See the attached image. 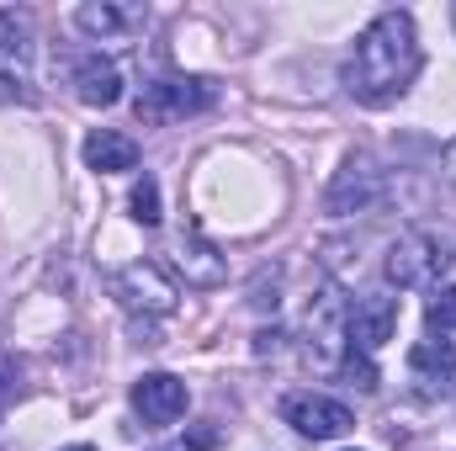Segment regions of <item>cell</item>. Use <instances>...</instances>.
<instances>
[{"label":"cell","mask_w":456,"mask_h":451,"mask_svg":"<svg viewBox=\"0 0 456 451\" xmlns=\"http://www.w3.org/2000/svg\"><path fill=\"white\" fill-rule=\"evenodd\" d=\"M419 64H425V53H419L414 16L409 11H382L355 37V53L345 59V91L361 107H387L414 86Z\"/></svg>","instance_id":"cell-1"},{"label":"cell","mask_w":456,"mask_h":451,"mask_svg":"<svg viewBox=\"0 0 456 451\" xmlns=\"http://www.w3.org/2000/svg\"><path fill=\"white\" fill-rule=\"evenodd\" d=\"M446 271H452V244L441 234H430V228H409L387 250V282L398 292H430Z\"/></svg>","instance_id":"cell-2"},{"label":"cell","mask_w":456,"mask_h":451,"mask_svg":"<svg viewBox=\"0 0 456 451\" xmlns=\"http://www.w3.org/2000/svg\"><path fill=\"white\" fill-rule=\"evenodd\" d=\"M350 350V308H345L340 287H319L308 298V314H303V356L324 372H335Z\"/></svg>","instance_id":"cell-3"},{"label":"cell","mask_w":456,"mask_h":451,"mask_svg":"<svg viewBox=\"0 0 456 451\" xmlns=\"http://www.w3.org/2000/svg\"><path fill=\"white\" fill-rule=\"evenodd\" d=\"M213 102H218L213 80H154V86H143L133 112H138V122L159 127V122H181V117L208 112Z\"/></svg>","instance_id":"cell-4"},{"label":"cell","mask_w":456,"mask_h":451,"mask_svg":"<svg viewBox=\"0 0 456 451\" xmlns=\"http://www.w3.org/2000/svg\"><path fill=\"white\" fill-rule=\"evenodd\" d=\"M377 202H382V170H377V160H371L366 149L345 154V165L335 170V181H330V192H324V208H330L335 218H350V213H366V208H377Z\"/></svg>","instance_id":"cell-5"},{"label":"cell","mask_w":456,"mask_h":451,"mask_svg":"<svg viewBox=\"0 0 456 451\" xmlns=\"http://www.w3.org/2000/svg\"><path fill=\"white\" fill-rule=\"evenodd\" d=\"M112 292L122 298V308L127 314H154V319H165V314H175V282L165 276V266H154V260H133V266H122L112 282Z\"/></svg>","instance_id":"cell-6"},{"label":"cell","mask_w":456,"mask_h":451,"mask_svg":"<svg viewBox=\"0 0 456 451\" xmlns=\"http://www.w3.org/2000/svg\"><path fill=\"white\" fill-rule=\"evenodd\" d=\"M281 414H287V425H292L297 436H308V441H335V436H345V430L355 425V414L345 409L340 398H330V393H292V398L281 404Z\"/></svg>","instance_id":"cell-7"},{"label":"cell","mask_w":456,"mask_h":451,"mask_svg":"<svg viewBox=\"0 0 456 451\" xmlns=\"http://www.w3.org/2000/svg\"><path fill=\"white\" fill-rule=\"evenodd\" d=\"M186 404H191V393L175 372H143L133 382V409L143 425H175L186 414Z\"/></svg>","instance_id":"cell-8"},{"label":"cell","mask_w":456,"mask_h":451,"mask_svg":"<svg viewBox=\"0 0 456 451\" xmlns=\"http://www.w3.org/2000/svg\"><path fill=\"white\" fill-rule=\"evenodd\" d=\"M393 330H398V298L393 292H371L350 308V350L371 356L393 340Z\"/></svg>","instance_id":"cell-9"},{"label":"cell","mask_w":456,"mask_h":451,"mask_svg":"<svg viewBox=\"0 0 456 451\" xmlns=\"http://www.w3.org/2000/svg\"><path fill=\"white\" fill-rule=\"evenodd\" d=\"M409 377H414V388L425 393V398H446L456 388V345L452 340H419L414 350H409Z\"/></svg>","instance_id":"cell-10"},{"label":"cell","mask_w":456,"mask_h":451,"mask_svg":"<svg viewBox=\"0 0 456 451\" xmlns=\"http://www.w3.org/2000/svg\"><path fill=\"white\" fill-rule=\"evenodd\" d=\"M75 96L86 107H117L122 102V70H117L112 59H102V53L80 59L75 64Z\"/></svg>","instance_id":"cell-11"},{"label":"cell","mask_w":456,"mask_h":451,"mask_svg":"<svg viewBox=\"0 0 456 451\" xmlns=\"http://www.w3.org/2000/svg\"><path fill=\"white\" fill-rule=\"evenodd\" d=\"M80 154H86V165L102 170V176H117V170H133V165H138V144H133L127 133H117V127H96V133L80 144Z\"/></svg>","instance_id":"cell-12"},{"label":"cell","mask_w":456,"mask_h":451,"mask_svg":"<svg viewBox=\"0 0 456 451\" xmlns=\"http://www.w3.org/2000/svg\"><path fill=\"white\" fill-rule=\"evenodd\" d=\"M175 266L186 271V282L191 287H224V276H228V266H224V255L202 239V234H186L181 239V250H175Z\"/></svg>","instance_id":"cell-13"},{"label":"cell","mask_w":456,"mask_h":451,"mask_svg":"<svg viewBox=\"0 0 456 451\" xmlns=\"http://www.w3.org/2000/svg\"><path fill=\"white\" fill-rule=\"evenodd\" d=\"M75 21H80V32H91V37H117V32H127V27L138 21V11H127V5H107V0H91V5L75 11Z\"/></svg>","instance_id":"cell-14"},{"label":"cell","mask_w":456,"mask_h":451,"mask_svg":"<svg viewBox=\"0 0 456 451\" xmlns=\"http://www.w3.org/2000/svg\"><path fill=\"white\" fill-rule=\"evenodd\" d=\"M0 53L16 64L32 53V16L27 11H0Z\"/></svg>","instance_id":"cell-15"},{"label":"cell","mask_w":456,"mask_h":451,"mask_svg":"<svg viewBox=\"0 0 456 451\" xmlns=\"http://www.w3.org/2000/svg\"><path fill=\"white\" fill-rule=\"evenodd\" d=\"M127 208H133V224L154 228L159 218H165V213H159V181H149V176H143V181L133 186V197H127Z\"/></svg>","instance_id":"cell-16"},{"label":"cell","mask_w":456,"mask_h":451,"mask_svg":"<svg viewBox=\"0 0 456 451\" xmlns=\"http://www.w3.org/2000/svg\"><path fill=\"white\" fill-rule=\"evenodd\" d=\"M37 91L21 80V70H11V59L0 53V107H32Z\"/></svg>","instance_id":"cell-17"},{"label":"cell","mask_w":456,"mask_h":451,"mask_svg":"<svg viewBox=\"0 0 456 451\" xmlns=\"http://www.w3.org/2000/svg\"><path fill=\"white\" fill-rule=\"evenodd\" d=\"M340 372L350 377V388H361V393H377V366H371V356H361V350H345Z\"/></svg>","instance_id":"cell-18"},{"label":"cell","mask_w":456,"mask_h":451,"mask_svg":"<svg viewBox=\"0 0 456 451\" xmlns=\"http://www.w3.org/2000/svg\"><path fill=\"white\" fill-rule=\"evenodd\" d=\"M430 330H456V287H446V292H436L430 298Z\"/></svg>","instance_id":"cell-19"},{"label":"cell","mask_w":456,"mask_h":451,"mask_svg":"<svg viewBox=\"0 0 456 451\" xmlns=\"http://www.w3.org/2000/svg\"><path fill=\"white\" fill-rule=\"evenodd\" d=\"M21 398V366L16 361H0V414Z\"/></svg>","instance_id":"cell-20"},{"label":"cell","mask_w":456,"mask_h":451,"mask_svg":"<svg viewBox=\"0 0 456 451\" xmlns=\"http://www.w3.org/2000/svg\"><path fill=\"white\" fill-rule=\"evenodd\" d=\"M446 176L456 181V138H452V149H446Z\"/></svg>","instance_id":"cell-21"},{"label":"cell","mask_w":456,"mask_h":451,"mask_svg":"<svg viewBox=\"0 0 456 451\" xmlns=\"http://www.w3.org/2000/svg\"><path fill=\"white\" fill-rule=\"evenodd\" d=\"M59 451H96V447H86V441H80V447H59Z\"/></svg>","instance_id":"cell-22"},{"label":"cell","mask_w":456,"mask_h":451,"mask_svg":"<svg viewBox=\"0 0 456 451\" xmlns=\"http://www.w3.org/2000/svg\"><path fill=\"white\" fill-rule=\"evenodd\" d=\"M452 16H456V11H452Z\"/></svg>","instance_id":"cell-23"}]
</instances>
